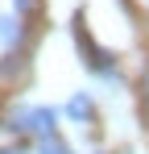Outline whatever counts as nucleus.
<instances>
[{"mask_svg": "<svg viewBox=\"0 0 149 154\" xmlns=\"http://www.w3.org/2000/svg\"><path fill=\"white\" fill-rule=\"evenodd\" d=\"M25 133H33L37 142H42V137H58V108L29 104V125H25Z\"/></svg>", "mask_w": 149, "mask_h": 154, "instance_id": "obj_1", "label": "nucleus"}, {"mask_svg": "<svg viewBox=\"0 0 149 154\" xmlns=\"http://www.w3.org/2000/svg\"><path fill=\"white\" fill-rule=\"evenodd\" d=\"M58 117H66L71 125H91L95 121V100L87 92H71V100L58 108Z\"/></svg>", "mask_w": 149, "mask_h": 154, "instance_id": "obj_2", "label": "nucleus"}, {"mask_svg": "<svg viewBox=\"0 0 149 154\" xmlns=\"http://www.w3.org/2000/svg\"><path fill=\"white\" fill-rule=\"evenodd\" d=\"M17 42H21V17L0 13V46H17Z\"/></svg>", "mask_w": 149, "mask_h": 154, "instance_id": "obj_3", "label": "nucleus"}, {"mask_svg": "<svg viewBox=\"0 0 149 154\" xmlns=\"http://www.w3.org/2000/svg\"><path fill=\"white\" fill-rule=\"evenodd\" d=\"M37 154H71V146H66L62 137H42V142H37Z\"/></svg>", "mask_w": 149, "mask_h": 154, "instance_id": "obj_4", "label": "nucleus"}, {"mask_svg": "<svg viewBox=\"0 0 149 154\" xmlns=\"http://www.w3.org/2000/svg\"><path fill=\"white\" fill-rule=\"evenodd\" d=\"M29 8H33V0H13V13H17V17H21V13H29Z\"/></svg>", "mask_w": 149, "mask_h": 154, "instance_id": "obj_5", "label": "nucleus"}]
</instances>
